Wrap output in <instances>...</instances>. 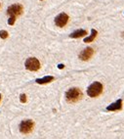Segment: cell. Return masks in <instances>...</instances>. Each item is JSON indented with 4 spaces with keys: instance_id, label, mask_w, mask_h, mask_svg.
Listing matches in <instances>:
<instances>
[{
    "instance_id": "30bf717a",
    "label": "cell",
    "mask_w": 124,
    "mask_h": 139,
    "mask_svg": "<svg viewBox=\"0 0 124 139\" xmlns=\"http://www.w3.org/2000/svg\"><path fill=\"white\" fill-rule=\"evenodd\" d=\"M53 80H54V76H52V75H47V76H45L43 78H37L35 81L36 83L38 84H46L51 82V81H53Z\"/></svg>"
},
{
    "instance_id": "9c48e42d",
    "label": "cell",
    "mask_w": 124,
    "mask_h": 139,
    "mask_svg": "<svg viewBox=\"0 0 124 139\" xmlns=\"http://www.w3.org/2000/svg\"><path fill=\"white\" fill-rule=\"evenodd\" d=\"M86 34H87V31L85 29H78V30H75L72 33H71L70 37H71V38H80V37L85 36Z\"/></svg>"
},
{
    "instance_id": "277c9868",
    "label": "cell",
    "mask_w": 124,
    "mask_h": 139,
    "mask_svg": "<svg viewBox=\"0 0 124 139\" xmlns=\"http://www.w3.org/2000/svg\"><path fill=\"white\" fill-rule=\"evenodd\" d=\"M34 127V122L31 120H26L23 121L20 124V131L23 134H28L30 133Z\"/></svg>"
},
{
    "instance_id": "7a4b0ae2",
    "label": "cell",
    "mask_w": 124,
    "mask_h": 139,
    "mask_svg": "<svg viewBox=\"0 0 124 139\" xmlns=\"http://www.w3.org/2000/svg\"><path fill=\"white\" fill-rule=\"evenodd\" d=\"M103 92V84L99 81H96L94 83H92L87 89V94H88L89 97H92V98H95L100 96Z\"/></svg>"
},
{
    "instance_id": "2e32d148",
    "label": "cell",
    "mask_w": 124,
    "mask_h": 139,
    "mask_svg": "<svg viewBox=\"0 0 124 139\" xmlns=\"http://www.w3.org/2000/svg\"><path fill=\"white\" fill-rule=\"evenodd\" d=\"M1 97H2V95H1V93H0V101H1Z\"/></svg>"
},
{
    "instance_id": "6da1fadb",
    "label": "cell",
    "mask_w": 124,
    "mask_h": 139,
    "mask_svg": "<svg viewBox=\"0 0 124 139\" xmlns=\"http://www.w3.org/2000/svg\"><path fill=\"white\" fill-rule=\"evenodd\" d=\"M67 101L69 103H76L83 97V93L79 88H71L66 92Z\"/></svg>"
},
{
    "instance_id": "8992f818",
    "label": "cell",
    "mask_w": 124,
    "mask_h": 139,
    "mask_svg": "<svg viewBox=\"0 0 124 139\" xmlns=\"http://www.w3.org/2000/svg\"><path fill=\"white\" fill-rule=\"evenodd\" d=\"M69 22V16L66 13H61L55 18V25L57 27L64 28Z\"/></svg>"
},
{
    "instance_id": "ba28073f",
    "label": "cell",
    "mask_w": 124,
    "mask_h": 139,
    "mask_svg": "<svg viewBox=\"0 0 124 139\" xmlns=\"http://www.w3.org/2000/svg\"><path fill=\"white\" fill-rule=\"evenodd\" d=\"M106 110L109 112L121 111L122 110V99H118L115 103H112L109 106H107Z\"/></svg>"
},
{
    "instance_id": "5b68a950",
    "label": "cell",
    "mask_w": 124,
    "mask_h": 139,
    "mask_svg": "<svg viewBox=\"0 0 124 139\" xmlns=\"http://www.w3.org/2000/svg\"><path fill=\"white\" fill-rule=\"evenodd\" d=\"M7 14L9 15L10 17L13 16V17H18L20 15L23 14V6L21 4H14V5H11L9 8L7 9Z\"/></svg>"
},
{
    "instance_id": "7c38bea8",
    "label": "cell",
    "mask_w": 124,
    "mask_h": 139,
    "mask_svg": "<svg viewBox=\"0 0 124 139\" xmlns=\"http://www.w3.org/2000/svg\"><path fill=\"white\" fill-rule=\"evenodd\" d=\"M8 32L6 31V30H0V37L2 38V39H6L7 37H8Z\"/></svg>"
},
{
    "instance_id": "e0dca14e",
    "label": "cell",
    "mask_w": 124,
    "mask_h": 139,
    "mask_svg": "<svg viewBox=\"0 0 124 139\" xmlns=\"http://www.w3.org/2000/svg\"><path fill=\"white\" fill-rule=\"evenodd\" d=\"M0 6H1V4H0Z\"/></svg>"
},
{
    "instance_id": "52a82bcc",
    "label": "cell",
    "mask_w": 124,
    "mask_h": 139,
    "mask_svg": "<svg viewBox=\"0 0 124 139\" xmlns=\"http://www.w3.org/2000/svg\"><path fill=\"white\" fill-rule=\"evenodd\" d=\"M93 54H94V50H93V48H91V47H87V48H85L84 50H82V51L80 52L78 58H79L81 61H88L90 58H92Z\"/></svg>"
},
{
    "instance_id": "5bb4252c",
    "label": "cell",
    "mask_w": 124,
    "mask_h": 139,
    "mask_svg": "<svg viewBox=\"0 0 124 139\" xmlns=\"http://www.w3.org/2000/svg\"><path fill=\"white\" fill-rule=\"evenodd\" d=\"M20 100H21V102L22 103H26L27 102V95H26V94H21Z\"/></svg>"
},
{
    "instance_id": "8fae6325",
    "label": "cell",
    "mask_w": 124,
    "mask_h": 139,
    "mask_svg": "<svg viewBox=\"0 0 124 139\" xmlns=\"http://www.w3.org/2000/svg\"><path fill=\"white\" fill-rule=\"evenodd\" d=\"M97 35H98V31L96 30V29H92L91 30V35H89L88 37H86V38H84V42L85 43H89V42H92L96 37H97Z\"/></svg>"
},
{
    "instance_id": "3957f363",
    "label": "cell",
    "mask_w": 124,
    "mask_h": 139,
    "mask_svg": "<svg viewBox=\"0 0 124 139\" xmlns=\"http://www.w3.org/2000/svg\"><path fill=\"white\" fill-rule=\"evenodd\" d=\"M26 69L30 71V72H37L39 69H40V62L34 58V57H31V58H28L27 61H26Z\"/></svg>"
},
{
    "instance_id": "9a60e30c",
    "label": "cell",
    "mask_w": 124,
    "mask_h": 139,
    "mask_svg": "<svg viewBox=\"0 0 124 139\" xmlns=\"http://www.w3.org/2000/svg\"><path fill=\"white\" fill-rule=\"evenodd\" d=\"M58 68H59V69H64V68H65V66L63 65V64H61V65L58 66Z\"/></svg>"
},
{
    "instance_id": "4fadbf2b",
    "label": "cell",
    "mask_w": 124,
    "mask_h": 139,
    "mask_svg": "<svg viewBox=\"0 0 124 139\" xmlns=\"http://www.w3.org/2000/svg\"><path fill=\"white\" fill-rule=\"evenodd\" d=\"M15 21H16V17H13V16H11L10 19L8 20V24H9L10 26H13L14 24H15Z\"/></svg>"
}]
</instances>
